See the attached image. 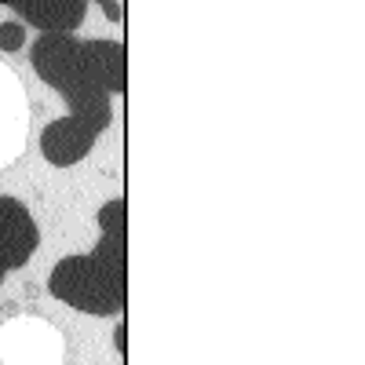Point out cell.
Returning <instances> with one entry per match:
<instances>
[{"mask_svg": "<svg viewBox=\"0 0 365 365\" xmlns=\"http://www.w3.org/2000/svg\"><path fill=\"white\" fill-rule=\"evenodd\" d=\"M37 77L66 99L70 113L41 132V154L55 168L81 165L110 128V96L128 88L125 41H81L73 34H44L29 51Z\"/></svg>", "mask_w": 365, "mask_h": 365, "instance_id": "1", "label": "cell"}, {"mask_svg": "<svg viewBox=\"0 0 365 365\" xmlns=\"http://www.w3.org/2000/svg\"><path fill=\"white\" fill-rule=\"evenodd\" d=\"M99 245L84 256L58 259L48 274V292L91 318H120L128 307V205L113 197L99 208Z\"/></svg>", "mask_w": 365, "mask_h": 365, "instance_id": "2", "label": "cell"}, {"mask_svg": "<svg viewBox=\"0 0 365 365\" xmlns=\"http://www.w3.org/2000/svg\"><path fill=\"white\" fill-rule=\"evenodd\" d=\"M41 245L37 220L19 197H0V270H19L34 259Z\"/></svg>", "mask_w": 365, "mask_h": 365, "instance_id": "3", "label": "cell"}, {"mask_svg": "<svg viewBox=\"0 0 365 365\" xmlns=\"http://www.w3.org/2000/svg\"><path fill=\"white\" fill-rule=\"evenodd\" d=\"M4 8H11L22 26H37L41 34H77L88 0H0Z\"/></svg>", "mask_w": 365, "mask_h": 365, "instance_id": "4", "label": "cell"}, {"mask_svg": "<svg viewBox=\"0 0 365 365\" xmlns=\"http://www.w3.org/2000/svg\"><path fill=\"white\" fill-rule=\"evenodd\" d=\"M26 44L22 22H0V51H19Z\"/></svg>", "mask_w": 365, "mask_h": 365, "instance_id": "5", "label": "cell"}, {"mask_svg": "<svg viewBox=\"0 0 365 365\" xmlns=\"http://www.w3.org/2000/svg\"><path fill=\"white\" fill-rule=\"evenodd\" d=\"M110 22H125V0H99Z\"/></svg>", "mask_w": 365, "mask_h": 365, "instance_id": "6", "label": "cell"}, {"mask_svg": "<svg viewBox=\"0 0 365 365\" xmlns=\"http://www.w3.org/2000/svg\"><path fill=\"white\" fill-rule=\"evenodd\" d=\"M125 329H128V325H125V318H120V322H117V329H113V347H117L120 354L128 351V332H125Z\"/></svg>", "mask_w": 365, "mask_h": 365, "instance_id": "7", "label": "cell"}, {"mask_svg": "<svg viewBox=\"0 0 365 365\" xmlns=\"http://www.w3.org/2000/svg\"><path fill=\"white\" fill-rule=\"evenodd\" d=\"M4 278H8V274H4V270H0V285H4Z\"/></svg>", "mask_w": 365, "mask_h": 365, "instance_id": "8", "label": "cell"}]
</instances>
